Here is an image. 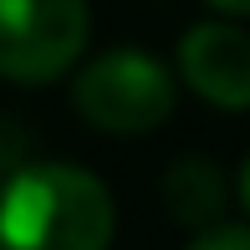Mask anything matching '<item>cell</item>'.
Instances as JSON below:
<instances>
[{
    "label": "cell",
    "instance_id": "cell-1",
    "mask_svg": "<svg viewBox=\"0 0 250 250\" xmlns=\"http://www.w3.org/2000/svg\"><path fill=\"white\" fill-rule=\"evenodd\" d=\"M112 194L87 168L31 164L0 189V250H107Z\"/></svg>",
    "mask_w": 250,
    "mask_h": 250
},
{
    "label": "cell",
    "instance_id": "cell-2",
    "mask_svg": "<svg viewBox=\"0 0 250 250\" xmlns=\"http://www.w3.org/2000/svg\"><path fill=\"white\" fill-rule=\"evenodd\" d=\"M72 97L77 112L102 133H153L174 112V77L148 51H107L82 66Z\"/></svg>",
    "mask_w": 250,
    "mask_h": 250
},
{
    "label": "cell",
    "instance_id": "cell-3",
    "mask_svg": "<svg viewBox=\"0 0 250 250\" xmlns=\"http://www.w3.org/2000/svg\"><path fill=\"white\" fill-rule=\"evenodd\" d=\"M87 46V0H0V77L51 82Z\"/></svg>",
    "mask_w": 250,
    "mask_h": 250
},
{
    "label": "cell",
    "instance_id": "cell-4",
    "mask_svg": "<svg viewBox=\"0 0 250 250\" xmlns=\"http://www.w3.org/2000/svg\"><path fill=\"white\" fill-rule=\"evenodd\" d=\"M179 72L204 102L240 112L250 107V31L230 21L189 26L179 41Z\"/></svg>",
    "mask_w": 250,
    "mask_h": 250
},
{
    "label": "cell",
    "instance_id": "cell-5",
    "mask_svg": "<svg viewBox=\"0 0 250 250\" xmlns=\"http://www.w3.org/2000/svg\"><path fill=\"white\" fill-rule=\"evenodd\" d=\"M164 199H168V209H174V220L209 225V220H220V209H225V179H220V168L204 164V158H184V164L168 168Z\"/></svg>",
    "mask_w": 250,
    "mask_h": 250
},
{
    "label": "cell",
    "instance_id": "cell-6",
    "mask_svg": "<svg viewBox=\"0 0 250 250\" xmlns=\"http://www.w3.org/2000/svg\"><path fill=\"white\" fill-rule=\"evenodd\" d=\"M189 250H250V230L245 225H214V230H204Z\"/></svg>",
    "mask_w": 250,
    "mask_h": 250
},
{
    "label": "cell",
    "instance_id": "cell-7",
    "mask_svg": "<svg viewBox=\"0 0 250 250\" xmlns=\"http://www.w3.org/2000/svg\"><path fill=\"white\" fill-rule=\"evenodd\" d=\"M214 10H225V16H250V0H209Z\"/></svg>",
    "mask_w": 250,
    "mask_h": 250
},
{
    "label": "cell",
    "instance_id": "cell-8",
    "mask_svg": "<svg viewBox=\"0 0 250 250\" xmlns=\"http://www.w3.org/2000/svg\"><path fill=\"white\" fill-rule=\"evenodd\" d=\"M240 199H245V209H250V158H245V168H240Z\"/></svg>",
    "mask_w": 250,
    "mask_h": 250
}]
</instances>
